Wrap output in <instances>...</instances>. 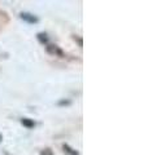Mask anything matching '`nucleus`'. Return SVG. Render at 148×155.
<instances>
[{"instance_id":"nucleus-1","label":"nucleus","mask_w":148,"mask_h":155,"mask_svg":"<svg viewBox=\"0 0 148 155\" xmlns=\"http://www.w3.org/2000/svg\"><path fill=\"white\" fill-rule=\"evenodd\" d=\"M47 52L49 54H55V56H64L62 51L58 48L57 45H48L47 47Z\"/></svg>"},{"instance_id":"nucleus-7","label":"nucleus","mask_w":148,"mask_h":155,"mask_svg":"<svg viewBox=\"0 0 148 155\" xmlns=\"http://www.w3.org/2000/svg\"><path fill=\"white\" fill-rule=\"evenodd\" d=\"M2 140H3V138H2V136H0V141H2Z\"/></svg>"},{"instance_id":"nucleus-4","label":"nucleus","mask_w":148,"mask_h":155,"mask_svg":"<svg viewBox=\"0 0 148 155\" xmlns=\"http://www.w3.org/2000/svg\"><path fill=\"white\" fill-rule=\"evenodd\" d=\"M64 151H66L68 154H70V155H78V153L76 151V150H73V149H70V147H69L68 146V145H64Z\"/></svg>"},{"instance_id":"nucleus-6","label":"nucleus","mask_w":148,"mask_h":155,"mask_svg":"<svg viewBox=\"0 0 148 155\" xmlns=\"http://www.w3.org/2000/svg\"><path fill=\"white\" fill-rule=\"evenodd\" d=\"M41 155H53V154H52V150L46 149L44 151H42V153H41Z\"/></svg>"},{"instance_id":"nucleus-3","label":"nucleus","mask_w":148,"mask_h":155,"mask_svg":"<svg viewBox=\"0 0 148 155\" xmlns=\"http://www.w3.org/2000/svg\"><path fill=\"white\" fill-rule=\"evenodd\" d=\"M21 123L25 125V127H27V128H33L34 125H35V123H34L33 120H30V119H22Z\"/></svg>"},{"instance_id":"nucleus-5","label":"nucleus","mask_w":148,"mask_h":155,"mask_svg":"<svg viewBox=\"0 0 148 155\" xmlns=\"http://www.w3.org/2000/svg\"><path fill=\"white\" fill-rule=\"evenodd\" d=\"M47 35H46V34H39V35H38V38H39V40H41L42 43L43 41H47V38H46Z\"/></svg>"},{"instance_id":"nucleus-2","label":"nucleus","mask_w":148,"mask_h":155,"mask_svg":"<svg viewBox=\"0 0 148 155\" xmlns=\"http://www.w3.org/2000/svg\"><path fill=\"white\" fill-rule=\"evenodd\" d=\"M21 18L23 19V21H27L29 23H35V22H38V18L34 17L33 14H29V13H22L21 14Z\"/></svg>"}]
</instances>
